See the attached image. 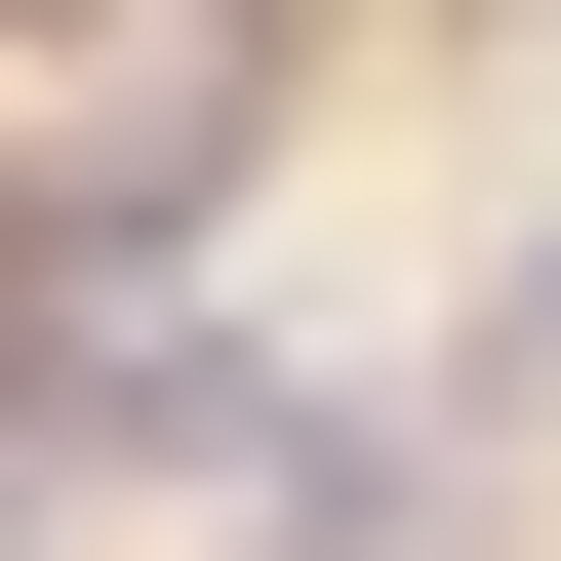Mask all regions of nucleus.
<instances>
[{"label":"nucleus","instance_id":"nucleus-1","mask_svg":"<svg viewBox=\"0 0 561 561\" xmlns=\"http://www.w3.org/2000/svg\"><path fill=\"white\" fill-rule=\"evenodd\" d=\"M481 401H561V241H522V280H481Z\"/></svg>","mask_w":561,"mask_h":561}]
</instances>
